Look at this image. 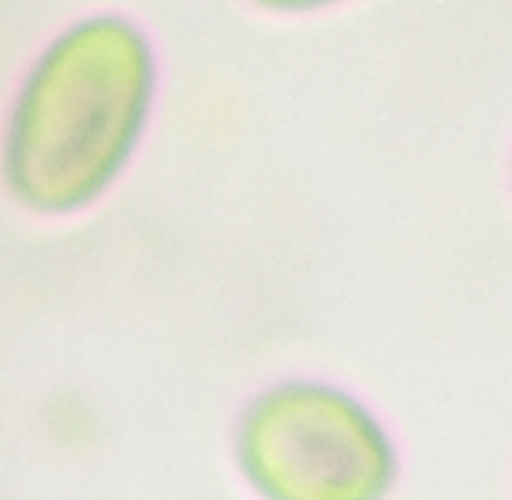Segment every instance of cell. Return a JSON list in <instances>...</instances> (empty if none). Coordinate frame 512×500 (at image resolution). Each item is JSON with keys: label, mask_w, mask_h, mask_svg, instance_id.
Masks as SVG:
<instances>
[{"label": "cell", "mask_w": 512, "mask_h": 500, "mask_svg": "<svg viewBox=\"0 0 512 500\" xmlns=\"http://www.w3.org/2000/svg\"><path fill=\"white\" fill-rule=\"evenodd\" d=\"M252 3L270 12H281V15H305V12H322V9L340 6L346 0H252Z\"/></svg>", "instance_id": "3"}, {"label": "cell", "mask_w": 512, "mask_h": 500, "mask_svg": "<svg viewBox=\"0 0 512 500\" xmlns=\"http://www.w3.org/2000/svg\"><path fill=\"white\" fill-rule=\"evenodd\" d=\"M235 460L261 500H384L395 445L352 392L322 381H281L240 413Z\"/></svg>", "instance_id": "2"}, {"label": "cell", "mask_w": 512, "mask_h": 500, "mask_svg": "<svg viewBox=\"0 0 512 500\" xmlns=\"http://www.w3.org/2000/svg\"><path fill=\"white\" fill-rule=\"evenodd\" d=\"M158 94L150 36L126 15L97 12L41 47L3 132L9 196L41 217L94 205L138 153Z\"/></svg>", "instance_id": "1"}]
</instances>
